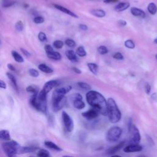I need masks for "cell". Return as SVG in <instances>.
Here are the masks:
<instances>
[{
	"label": "cell",
	"instance_id": "6da1fadb",
	"mask_svg": "<svg viewBox=\"0 0 157 157\" xmlns=\"http://www.w3.org/2000/svg\"><path fill=\"white\" fill-rule=\"evenodd\" d=\"M86 99L90 105L104 116L107 115V102L99 92L91 90L86 94Z\"/></svg>",
	"mask_w": 157,
	"mask_h": 157
},
{
	"label": "cell",
	"instance_id": "7a4b0ae2",
	"mask_svg": "<svg viewBox=\"0 0 157 157\" xmlns=\"http://www.w3.org/2000/svg\"><path fill=\"white\" fill-rule=\"evenodd\" d=\"M72 90L71 86H66L54 90L52 98V110L55 112L59 111L65 105L66 99L65 95Z\"/></svg>",
	"mask_w": 157,
	"mask_h": 157
},
{
	"label": "cell",
	"instance_id": "3957f363",
	"mask_svg": "<svg viewBox=\"0 0 157 157\" xmlns=\"http://www.w3.org/2000/svg\"><path fill=\"white\" fill-rule=\"evenodd\" d=\"M107 115L112 123L118 122L121 118V113L118 105L112 98H109L107 101Z\"/></svg>",
	"mask_w": 157,
	"mask_h": 157
},
{
	"label": "cell",
	"instance_id": "277c9868",
	"mask_svg": "<svg viewBox=\"0 0 157 157\" xmlns=\"http://www.w3.org/2000/svg\"><path fill=\"white\" fill-rule=\"evenodd\" d=\"M21 145L15 140H9L2 144V148L6 156L9 157L15 156L19 154Z\"/></svg>",
	"mask_w": 157,
	"mask_h": 157
},
{
	"label": "cell",
	"instance_id": "5b68a950",
	"mask_svg": "<svg viewBox=\"0 0 157 157\" xmlns=\"http://www.w3.org/2000/svg\"><path fill=\"white\" fill-rule=\"evenodd\" d=\"M37 93L33 94L29 99V103L31 105L37 110L46 113L47 112V101L40 102L37 99Z\"/></svg>",
	"mask_w": 157,
	"mask_h": 157
},
{
	"label": "cell",
	"instance_id": "8992f818",
	"mask_svg": "<svg viewBox=\"0 0 157 157\" xmlns=\"http://www.w3.org/2000/svg\"><path fill=\"white\" fill-rule=\"evenodd\" d=\"M122 129L118 126H113L110 128L106 134V139L110 142L117 141L122 134Z\"/></svg>",
	"mask_w": 157,
	"mask_h": 157
},
{
	"label": "cell",
	"instance_id": "52a82bcc",
	"mask_svg": "<svg viewBox=\"0 0 157 157\" xmlns=\"http://www.w3.org/2000/svg\"><path fill=\"white\" fill-rule=\"evenodd\" d=\"M62 120H63V122L64 126V128L66 129V130L67 132H72L74 129V121L72 118L69 116V115L63 111L62 112Z\"/></svg>",
	"mask_w": 157,
	"mask_h": 157
},
{
	"label": "cell",
	"instance_id": "ba28073f",
	"mask_svg": "<svg viewBox=\"0 0 157 157\" xmlns=\"http://www.w3.org/2000/svg\"><path fill=\"white\" fill-rule=\"evenodd\" d=\"M129 131L131 133V137L129 140V144H139L140 141L141 136L138 128L135 125H132Z\"/></svg>",
	"mask_w": 157,
	"mask_h": 157
},
{
	"label": "cell",
	"instance_id": "9c48e42d",
	"mask_svg": "<svg viewBox=\"0 0 157 157\" xmlns=\"http://www.w3.org/2000/svg\"><path fill=\"white\" fill-rule=\"evenodd\" d=\"M82 115L86 120H91L96 118L99 116V112L96 109L93 108L86 112H82Z\"/></svg>",
	"mask_w": 157,
	"mask_h": 157
},
{
	"label": "cell",
	"instance_id": "30bf717a",
	"mask_svg": "<svg viewBox=\"0 0 157 157\" xmlns=\"http://www.w3.org/2000/svg\"><path fill=\"white\" fill-rule=\"evenodd\" d=\"M142 150V147L137 144H130L129 145L126 146L123 148V151L126 153H132V152H138Z\"/></svg>",
	"mask_w": 157,
	"mask_h": 157
},
{
	"label": "cell",
	"instance_id": "8fae6325",
	"mask_svg": "<svg viewBox=\"0 0 157 157\" xmlns=\"http://www.w3.org/2000/svg\"><path fill=\"white\" fill-rule=\"evenodd\" d=\"M59 85V82L56 80H49L48 82H47L44 85V87L42 88V90L46 92L47 93H48V92H50L53 88L56 87L58 85Z\"/></svg>",
	"mask_w": 157,
	"mask_h": 157
},
{
	"label": "cell",
	"instance_id": "7c38bea8",
	"mask_svg": "<svg viewBox=\"0 0 157 157\" xmlns=\"http://www.w3.org/2000/svg\"><path fill=\"white\" fill-rule=\"evenodd\" d=\"M53 6L56 9L59 10V11H61V12H63V13H66V14H67L69 16H71L72 17H74V18H78V15L77 14H75L74 12H72L71 10H69L68 9H67V8H66V7H64L61 6V5L55 4H53Z\"/></svg>",
	"mask_w": 157,
	"mask_h": 157
},
{
	"label": "cell",
	"instance_id": "4fadbf2b",
	"mask_svg": "<svg viewBox=\"0 0 157 157\" xmlns=\"http://www.w3.org/2000/svg\"><path fill=\"white\" fill-rule=\"evenodd\" d=\"M124 141L120 142V143H118L116 145H114V146L108 148L106 150V153L108 155H113L115 153H116L118 151H119L121 148H123L124 147Z\"/></svg>",
	"mask_w": 157,
	"mask_h": 157
},
{
	"label": "cell",
	"instance_id": "5bb4252c",
	"mask_svg": "<svg viewBox=\"0 0 157 157\" xmlns=\"http://www.w3.org/2000/svg\"><path fill=\"white\" fill-rule=\"evenodd\" d=\"M37 149H38V148L37 147H34V146H25V147L21 146V147L20 148L19 154L33 153V152L36 151Z\"/></svg>",
	"mask_w": 157,
	"mask_h": 157
},
{
	"label": "cell",
	"instance_id": "9a60e30c",
	"mask_svg": "<svg viewBox=\"0 0 157 157\" xmlns=\"http://www.w3.org/2000/svg\"><path fill=\"white\" fill-rule=\"evenodd\" d=\"M131 13L135 17H139L142 18L145 17V13L144 12V11L135 7L131 8Z\"/></svg>",
	"mask_w": 157,
	"mask_h": 157
},
{
	"label": "cell",
	"instance_id": "2e32d148",
	"mask_svg": "<svg viewBox=\"0 0 157 157\" xmlns=\"http://www.w3.org/2000/svg\"><path fill=\"white\" fill-rule=\"evenodd\" d=\"M65 54H66V56L67 58V59L69 60H70L71 61L74 62V63L78 61V58L77 56L76 53H75L74 51H73L72 50H69L66 51Z\"/></svg>",
	"mask_w": 157,
	"mask_h": 157
},
{
	"label": "cell",
	"instance_id": "e0dca14e",
	"mask_svg": "<svg viewBox=\"0 0 157 157\" xmlns=\"http://www.w3.org/2000/svg\"><path fill=\"white\" fill-rule=\"evenodd\" d=\"M130 4L128 2H121L118 3L115 7V10L117 12H122L126 10L128 7H129Z\"/></svg>",
	"mask_w": 157,
	"mask_h": 157
},
{
	"label": "cell",
	"instance_id": "ac0fdd59",
	"mask_svg": "<svg viewBox=\"0 0 157 157\" xmlns=\"http://www.w3.org/2000/svg\"><path fill=\"white\" fill-rule=\"evenodd\" d=\"M6 76L7 77L9 80L10 81V82H11L12 85H13V88L18 91V86L17 81V79H16L15 77L12 73L9 72H6Z\"/></svg>",
	"mask_w": 157,
	"mask_h": 157
},
{
	"label": "cell",
	"instance_id": "d6986e66",
	"mask_svg": "<svg viewBox=\"0 0 157 157\" xmlns=\"http://www.w3.org/2000/svg\"><path fill=\"white\" fill-rule=\"evenodd\" d=\"M44 144L45 145L50 148V149H52V150H54L55 151H62V148L61 147H59L58 145H57L56 144H55L54 142H52V141H50V140H46L44 142Z\"/></svg>",
	"mask_w": 157,
	"mask_h": 157
},
{
	"label": "cell",
	"instance_id": "ffe728a7",
	"mask_svg": "<svg viewBox=\"0 0 157 157\" xmlns=\"http://www.w3.org/2000/svg\"><path fill=\"white\" fill-rule=\"evenodd\" d=\"M74 107L78 110L83 109L85 107V104L83 101V99H77L72 101Z\"/></svg>",
	"mask_w": 157,
	"mask_h": 157
},
{
	"label": "cell",
	"instance_id": "44dd1931",
	"mask_svg": "<svg viewBox=\"0 0 157 157\" xmlns=\"http://www.w3.org/2000/svg\"><path fill=\"white\" fill-rule=\"evenodd\" d=\"M47 56H48V58H49L50 59H53V60H60L61 59V54L56 51H52L48 53H47Z\"/></svg>",
	"mask_w": 157,
	"mask_h": 157
},
{
	"label": "cell",
	"instance_id": "7402d4cb",
	"mask_svg": "<svg viewBox=\"0 0 157 157\" xmlns=\"http://www.w3.org/2000/svg\"><path fill=\"white\" fill-rule=\"evenodd\" d=\"M0 140L7 141L10 140V134L8 130L2 129L0 130Z\"/></svg>",
	"mask_w": 157,
	"mask_h": 157
},
{
	"label": "cell",
	"instance_id": "603a6c76",
	"mask_svg": "<svg viewBox=\"0 0 157 157\" xmlns=\"http://www.w3.org/2000/svg\"><path fill=\"white\" fill-rule=\"evenodd\" d=\"M38 68L42 72H43L44 73H47V74H50L53 72V70L50 67H49L48 66H47V64H45L44 63L40 64L38 66Z\"/></svg>",
	"mask_w": 157,
	"mask_h": 157
},
{
	"label": "cell",
	"instance_id": "cb8c5ba5",
	"mask_svg": "<svg viewBox=\"0 0 157 157\" xmlns=\"http://www.w3.org/2000/svg\"><path fill=\"white\" fill-rule=\"evenodd\" d=\"M90 13L97 17L102 18L105 16V12L102 9H92L90 11Z\"/></svg>",
	"mask_w": 157,
	"mask_h": 157
},
{
	"label": "cell",
	"instance_id": "d4e9b609",
	"mask_svg": "<svg viewBox=\"0 0 157 157\" xmlns=\"http://www.w3.org/2000/svg\"><path fill=\"white\" fill-rule=\"evenodd\" d=\"M11 54H12V56H13V59H15V61H17V63H21L24 62V59H23V56L19 53H18L17 51L12 50L11 52Z\"/></svg>",
	"mask_w": 157,
	"mask_h": 157
},
{
	"label": "cell",
	"instance_id": "484cf974",
	"mask_svg": "<svg viewBox=\"0 0 157 157\" xmlns=\"http://www.w3.org/2000/svg\"><path fill=\"white\" fill-rule=\"evenodd\" d=\"M87 66L90 71L94 75L97 74L98 71V66L97 64L94 63H88L87 64Z\"/></svg>",
	"mask_w": 157,
	"mask_h": 157
},
{
	"label": "cell",
	"instance_id": "4316f807",
	"mask_svg": "<svg viewBox=\"0 0 157 157\" xmlns=\"http://www.w3.org/2000/svg\"><path fill=\"white\" fill-rule=\"evenodd\" d=\"M148 12L151 15H155L157 12V6L154 2H150L147 6Z\"/></svg>",
	"mask_w": 157,
	"mask_h": 157
},
{
	"label": "cell",
	"instance_id": "83f0119b",
	"mask_svg": "<svg viewBox=\"0 0 157 157\" xmlns=\"http://www.w3.org/2000/svg\"><path fill=\"white\" fill-rule=\"evenodd\" d=\"M76 54L79 56L83 57L86 55V52L83 46H79L76 50Z\"/></svg>",
	"mask_w": 157,
	"mask_h": 157
},
{
	"label": "cell",
	"instance_id": "f1b7e54d",
	"mask_svg": "<svg viewBox=\"0 0 157 157\" xmlns=\"http://www.w3.org/2000/svg\"><path fill=\"white\" fill-rule=\"evenodd\" d=\"M37 155L39 157H48V156H50V155L48 150L42 148V149H40L38 151Z\"/></svg>",
	"mask_w": 157,
	"mask_h": 157
},
{
	"label": "cell",
	"instance_id": "f546056e",
	"mask_svg": "<svg viewBox=\"0 0 157 157\" xmlns=\"http://www.w3.org/2000/svg\"><path fill=\"white\" fill-rule=\"evenodd\" d=\"M53 45L55 48L60 49V48H63V47L64 45V42L60 40H56L53 42Z\"/></svg>",
	"mask_w": 157,
	"mask_h": 157
},
{
	"label": "cell",
	"instance_id": "4dcf8cb0",
	"mask_svg": "<svg viewBox=\"0 0 157 157\" xmlns=\"http://www.w3.org/2000/svg\"><path fill=\"white\" fill-rule=\"evenodd\" d=\"M124 46L128 48L133 49L135 47V44L132 40L128 39L124 42Z\"/></svg>",
	"mask_w": 157,
	"mask_h": 157
},
{
	"label": "cell",
	"instance_id": "1f68e13d",
	"mask_svg": "<svg viewBox=\"0 0 157 157\" xmlns=\"http://www.w3.org/2000/svg\"><path fill=\"white\" fill-rule=\"evenodd\" d=\"M15 28L17 31H18L19 32L22 31L24 29V25H23V22L21 20L18 21L15 25Z\"/></svg>",
	"mask_w": 157,
	"mask_h": 157
},
{
	"label": "cell",
	"instance_id": "d6a6232c",
	"mask_svg": "<svg viewBox=\"0 0 157 157\" xmlns=\"http://www.w3.org/2000/svg\"><path fill=\"white\" fill-rule=\"evenodd\" d=\"M98 52L101 55H105V54H107L108 53L109 50H108L107 48L105 46L101 45V46H99L98 48Z\"/></svg>",
	"mask_w": 157,
	"mask_h": 157
},
{
	"label": "cell",
	"instance_id": "836d02e7",
	"mask_svg": "<svg viewBox=\"0 0 157 157\" xmlns=\"http://www.w3.org/2000/svg\"><path fill=\"white\" fill-rule=\"evenodd\" d=\"M65 44H66L67 46H68L69 47H71V48H73L75 46L76 44H75V42L72 39H66V40H65Z\"/></svg>",
	"mask_w": 157,
	"mask_h": 157
},
{
	"label": "cell",
	"instance_id": "e575fe53",
	"mask_svg": "<svg viewBox=\"0 0 157 157\" xmlns=\"http://www.w3.org/2000/svg\"><path fill=\"white\" fill-rule=\"evenodd\" d=\"M28 72H29V74L33 77H37L39 75V72L37 70L33 68L29 69L28 71Z\"/></svg>",
	"mask_w": 157,
	"mask_h": 157
},
{
	"label": "cell",
	"instance_id": "d590c367",
	"mask_svg": "<svg viewBox=\"0 0 157 157\" xmlns=\"http://www.w3.org/2000/svg\"><path fill=\"white\" fill-rule=\"evenodd\" d=\"M77 85L79 87H80L84 90H90L91 88V86L88 83L83 82H78L77 83Z\"/></svg>",
	"mask_w": 157,
	"mask_h": 157
},
{
	"label": "cell",
	"instance_id": "8d00e7d4",
	"mask_svg": "<svg viewBox=\"0 0 157 157\" xmlns=\"http://www.w3.org/2000/svg\"><path fill=\"white\" fill-rule=\"evenodd\" d=\"M26 91L28 93H38V90L33 85H29L26 88Z\"/></svg>",
	"mask_w": 157,
	"mask_h": 157
},
{
	"label": "cell",
	"instance_id": "74e56055",
	"mask_svg": "<svg viewBox=\"0 0 157 157\" xmlns=\"http://www.w3.org/2000/svg\"><path fill=\"white\" fill-rule=\"evenodd\" d=\"M37 37H38L39 40L41 42H45L47 40V37L46 34L42 31H40Z\"/></svg>",
	"mask_w": 157,
	"mask_h": 157
},
{
	"label": "cell",
	"instance_id": "f35d334b",
	"mask_svg": "<svg viewBox=\"0 0 157 157\" xmlns=\"http://www.w3.org/2000/svg\"><path fill=\"white\" fill-rule=\"evenodd\" d=\"M33 21L36 24H41L44 22V18L42 16H36L34 18Z\"/></svg>",
	"mask_w": 157,
	"mask_h": 157
},
{
	"label": "cell",
	"instance_id": "ab89813d",
	"mask_svg": "<svg viewBox=\"0 0 157 157\" xmlns=\"http://www.w3.org/2000/svg\"><path fill=\"white\" fill-rule=\"evenodd\" d=\"M15 3V2L14 1H12V0H7V1H5L3 4H2V6L4 7H10L11 6H12Z\"/></svg>",
	"mask_w": 157,
	"mask_h": 157
},
{
	"label": "cell",
	"instance_id": "60d3db41",
	"mask_svg": "<svg viewBox=\"0 0 157 157\" xmlns=\"http://www.w3.org/2000/svg\"><path fill=\"white\" fill-rule=\"evenodd\" d=\"M113 58L117 60H123L124 57L123 55L120 52H117L113 54Z\"/></svg>",
	"mask_w": 157,
	"mask_h": 157
},
{
	"label": "cell",
	"instance_id": "b9f144b4",
	"mask_svg": "<svg viewBox=\"0 0 157 157\" xmlns=\"http://www.w3.org/2000/svg\"><path fill=\"white\" fill-rule=\"evenodd\" d=\"M71 100L72 101L77 99H82V96L79 93H74L71 95Z\"/></svg>",
	"mask_w": 157,
	"mask_h": 157
},
{
	"label": "cell",
	"instance_id": "7bdbcfd3",
	"mask_svg": "<svg viewBox=\"0 0 157 157\" xmlns=\"http://www.w3.org/2000/svg\"><path fill=\"white\" fill-rule=\"evenodd\" d=\"M20 50H21V53L25 56H26V57H29V56H31V53L26 50V49H25V48H20Z\"/></svg>",
	"mask_w": 157,
	"mask_h": 157
},
{
	"label": "cell",
	"instance_id": "ee69618b",
	"mask_svg": "<svg viewBox=\"0 0 157 157\" xmlns=\"http://www.w3.org/2000/svg\"><path fill=\"white\" fill-rule=\"evenodd\" d=\"M44 49H45V51L47 53H48V52H52L53 51V47L50 45H45V47H44Z\"/></svg>",
	"mask_w": 157,
	"mask_h": 157
},
{
	"label": "cell",
	"instance_id": "f6af8a7d",
	"mask_svg": "<svg viewBox=\"0 0 157 157\" xmlns=\"http://www.w3.org/2000/svg\"><path fill=\"white\" fill-rule=\"evenodd\" d=\"M145 91L147 94H149L151 91V86L148 83H147L145 85Z\"/></svg>",
	"mask_w": 157,
	"mask_h": 157
},
{
	"label": "cell",
	"instance_id": "bcb514c9",
	"mask_svg": "<svg viewBox=\"0 0 157 157\" xmlns=\"http://www.w3.org/2000/svg\"><path fill=\"white\" fill-rule=\"evenodd\" d=\"M7 88V85H6V83L4 81L0 79V88H2V89H6Z\"/></svg>",
	"mask_w": 157,
	"mask_h": 157
},
{
	"label": "cell",
	"instance_id": "7dc6e473",
	"mask_svg": "<svg viewBox=\"0 0 157 157\" xmlns=\"http://www.w3.org/2000/svg\"><path fill=\"white\" fill-rule=\"evenodd\" d=\"M79 28L83 31H86L88 29V26L84 24H80L79 25Z\"/></svg>",
	"mask_w": 157,
	"mask_h": 157
},
{
	"label": "cell",
	"instance_id": "c3c4849f",
	"mask_svg": "<svg viewBox=\"0 0 157 157\" xmlns=\"http://www.w3.org/2000/svg\"><path fill=\"white\" fill-rule=\"evenodd\" d=\"M7 68H8L9 69H10V71H15V66H14L13 64H10V63H8L7 65Z\"/></svg>",
	"mask_w": 157,
	"mask_h": 157
},
{
	"label": "cell",
	"instance_id": "681fc988",
	"mask_svg": "<svg viewBox=\"0 0 157 157\" xmlns=\"http://www.w3.org/2000/svg\"><path fill=\"white\" fill-rule=\"evenodd\" d=\"M118 23H119V25H120V26H125L126 25V24H127L126 21L125 20H119V21H118Z\"/></svg>",
	"mask_w": 157,
	"mask_h": 157
},
{
	"label": "cell",
	"instance_id": "f907efd6",
	"mask_svg": "<svg viewBox=\"0 0 157 157\" xmlns=\"http://www.w3.org/2000/svg\"><path fill=\"white\" fill-rule=\"evenodd\" d=\"M72 69L73 70V71L74 72H75L76 74H81V71L78 69V68H77V67H73L72 68Z\"/></svg>",
	"mask_w": 157,
	"mask_h": 157
},
{
	"label": "cell",
	"instance_id": "816d5d0a",
	"mask_svg": "<svg viewBox=\"0 0 157 157\" xmlns=\"http://www.w3.org/2000/svg\"><path fill=\"white\" fill-rule=\"evenodd\" d=\"M118 0H104V2L107 4H110V3H114L118 2Z\"/></svg>",
	"mask_w": 157,
	"mask_h": 157
},
{
	"label": "cell",
	"instance_id": "f5cc1de1",
	"mask_svg": "<svg viewBox=\"0 0 157 157\" xmlns=\"http://www.w3.org/2000/svg\"><path fill=\"white\" fill-rule=\"evenodd\" d=\"M151 98L153 100H155V101L157 100V94H156V93H153V94H151Z\"/></svg>",
	"mask_w": 157,
	"mask_h": 157
},
{
	"label": "cell",
	"instance_id": "db71d44e",
	"mask_svg": "<svg viewBox=\"0 0 157 157\" xmlns=\"http://www.w3.org/2000/svg\"><path fill=\"white\" fill-rule=\"evenodd\" d=\"M147 139H148V141L149 142V143H150V144H151L152 145H154V142H153V139L150 137V136H147Z\"/></svg>",
	"mask_w": 157,
	"mask_h": 157
},
{
	"label": "cell",
	"instance_id": "11a10c76",
	"mask_svg": "<svg viewBox=\"0 0 157 157\" xmlns=\"http://www.w3.org/2000/svg\"><path fill=\"white\" fill-rule=\"evenodd\" d=\"M28 6H28V4H24V7H25V8L28 7Z\"/></svg>",
	"mask_w": 157,
	"mask_h": 157
},
{
	"label": "cell",
	"instance_id": "9f6ffc18",
	"mask_svg": "<svg viewBox=\"0 0 157 157\" xmlns=\"http://www.w3.org/2000/svg\"><path fill=\"white\" fill-rule=\"evenodd\" d=\"M154 42H155V44H157V37L154 39Z\"/></svg>",
	"mask_w": 157,
	"mask_h": 157
},
{
	"label": "cell",
	"instance_id": "6f0895ef",
	"mask_svg": "<svg viewBox=\"0 0 157 157\" xmlns=\"http://www.w3.org/2000/svg\"><path fill=\"white\" fill-rule=\"evenodd\" d=\"M155 58H156V61H157V54H156V55H155Z\"/></svg>",
	"mask_w": 157,
	"mask_h": 157
},
{
	"label": "cell",
	"instance_id": "680465c9",
	"mask_svg": "<svg viewBox=\"0 0 157 157\" xmlns=\"http://www.w3.org/2000/svg\"><path fill=\"white\" fill-rule=\"evenodd\" d=\"M1 44V39H0V45Z\"/></svg>",
	"mask_w": 157,
	"mask_h": 157
}]
</instances>
